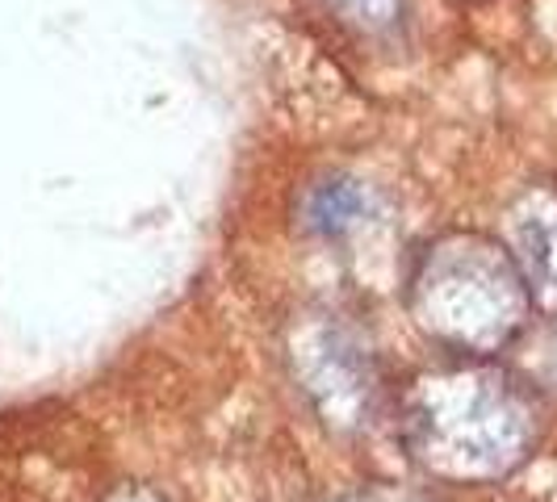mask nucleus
I'll return each instance as SVG.
<instances>
[{
  "label": "nucleus",
  "mask_w": 557,
  "mask_h": 502,
  "mask_svg": "<svg viewBox=\"0 0 557 502\" xmlns=\"http://www.w3.org/2000/svg\"><path fill=\"white\" fill-rule=\"evenodd\" d=\"M411 310L423 331L461 352H495L529 314V285L516 260L486 235H445L419 255Z\"/></svg>",
  "instance_id": "1"
},
{
  "label": "nucleus",
  "mask_w": 557,
  "mask_h": 502,
  "mask_svg": "<svg viewBox=\"0 0 557 502\" xmlns=\"http://www.w3.org/2000/svg\"><path fill=\"white\" fill-rule=\"evenodd\" d=\"M529 406L491 368H445L419 377L407 398V440L419 461L448 474H495L529 444Z\"/></svg>",
  "instance_id": "2"
},
{
  "label": "nucleus",
  "mask_w": 557,
  "mask_h": 502,
  "mask_svg": "<svg viewBox=\"0 0 557 502\" xmlns=\"http://www.w3.org/2000/svg\"><path fill=\"white\" fill-rule=\"evenodd\" d=\"M298 368L310 398L335 427H361L373 415L377 368L361 335L344 323H319L302 335Z\"/></svg>",
  "instance_id": "3"
},
{
  "label": "nucleus",
  "mask_w": 557,
  "mask_h": 502,
  "mask_svg": "<svg viewBox=\"0 0 557 502\" xmlns=\"http://www.w3.org/2000/svg\"><path fill=\"white\" fill-rule=\"evenodd\" d=\"M516 268L545 306H557V193H529L516 210Z\"/></svg>",
  "instance_id": "4"
},
{
  "label": "nucleus",
  "mask_w": 557,
  "mask_h": 502,
  "mask_svg": "<svg viewBox=\"0 0 557 502\" xmlns=\"http://www.w3.org/2000/svg\"><path fill=\"white\" fill-rule=\"evenodd\" d=\"M373 210H377L373 189H364L361 180H348V176H327L302 197V226L323 239H339L369 223Z\"/></svg>",
  "instance_id": "5"
},
{
  "label": "nucleus",
  "mask_w": 557,
  "mask_h": 502,
  "mask_svg": "<svg viewBox=\"0 0 557 502\" xmlns=\"http://www.w3.org/2000/svg\"><path fill=\"white\" fill-rule=\"evenodd\" d=\"M327 13L357 38H394L407 26V0H323Z\"/></svg>",
  "instance_id": "6"
}]
</instances>
